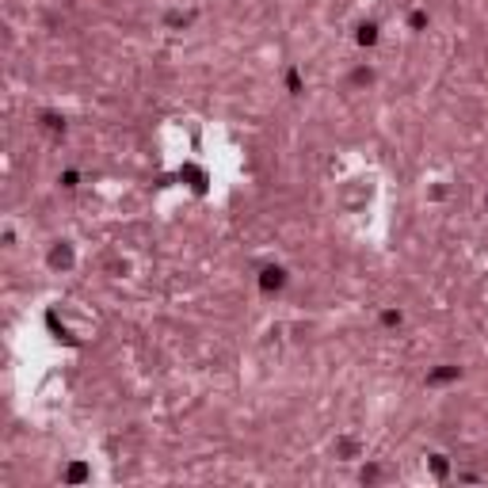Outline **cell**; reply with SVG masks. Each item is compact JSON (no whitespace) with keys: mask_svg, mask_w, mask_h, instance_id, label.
I'll list each match as a JSON object with an SVG mask.
<instances>
[{"mask_svg":"<svg viewBox=\"0 0 488 488\" xmlns=\"http://www.w3.org/2000/svg\"><path fill=\"white\" fill-rule=\"evenodd\" d=\"M358 42L374 46V42H378V27H374V23H362V27H358Z\"/></svg>","mask_w":488,"mask_h":488,"instance_id":"2","label":"cell"},{"mask_svg":"<svg viewBox=\"0 0 488 488\" xmlns=\"http://www.w3.org/2000/svg\"><path fill=\"white\" fill-rule=\"evenodd\" d=\"M381 321H385V325H389V328H393V325H401V313H393V309H389V313L381 317Z\"/></svg>","mask_w":488,"mask_h":488,"instance_id":"9","label":"cell"},{"mask_svg":"<svg viewBox=\"0 0 488 488\" xmlns=\"http://www.w3.org/2000/svg\"><path fill=\"white\" fill-rule=\"evenodd\" d=\"M42 126H46V130H61V126H65V122L57 119V115H42Z\"/></svg>","mask_w":488,"mask_h":488,"instance_id":"6","label":"cell"},{"mask_svg":"<svg viewBox=\"0 0 488 488\" xmlns=\"http://www.w3.org/2000/svg\"><path fill=\"white\" fill-rule=\"evenodd\" d=\"M260 286L263 290H282V286H286V271H282V267H263Z\"/></svg>","mask_w":488,"mask_h":488,"instance_id":"1","label":"cell"},{"mask_svg":"<svg viewBox=\"0 0 488 488\" xmlns=\"http://www.w3.org/2000/svg\"><path fill=\"white\" fill-rule=\"evenodd\" d=\"M76 179H80L76 172H65V175H61V187H69V191H73V187H76Z\"/></svg>","mask_w":488,"mask_h":488,"instance_id":"7","label":"cell"},{"mask_svg":"<svg viewBox=\"0 0 488 488\" xmlns=\"http://www.w3.org/2000/svg\"><path fill=\"white\" fill-rule=\"evenodd\" d=\"M431 469L439 473V477H446V458L443 454H431Z\"/></svg>","mask_w":488,"mask_h":488,"instance_id":"4","label":"cell"},{"mask_svg":"<svg viewBox=\"0 0 488 488\" xmlns=\"http://www.w3.org/2000/svg\"><path fill=\"white\" fill-rule=\"evenodd\" d=\"M450 378H458V366H446V370H435L427 381H450Z\"/></svg>","mask_w":488,"mask_h":488,"instance_id":"3","label":"cell"},{"mask_svg":"<svg viewBox=\"0 0 488 488\" xmlns=\"http://www.w3.org/2000/svg\"><path fill=\"white\" fill-rule=\"evenodd\" d=\"M286 84H290V92H294V96L302 92V76H298V69H290V76H286Z\"/></svg>","mask_w":488,"mask_h":488,"instance_id":"5","label":"cell"},{"mask_svg":"<svg viewBox=\"0 0 488 488\" xmlns=\"http://www.w3.org/2000/svg\"><path fill=\"white\" fill-rule=\"evenodd\" d=\"M84 473H88L84 466H73V469H69V481H84Z\"/></svg>","mask_w":488,"mask_h":488,"instance_id":"8","label":"cell"}]
</instances>
